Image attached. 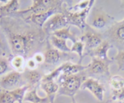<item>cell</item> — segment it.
<instances>
[{
    "label": "cell",
    "mask_w": 124,
    "mask_h": 103,
    "mask_svg": "<svg viewBox=\"0 0 124 103\" xmlns=\"http://www.w3.org/2000/svg\"><path fill=\"white\" fill-rule=\"evenodd\" d=\"M71 48V52H76L78 54L79 57V61L78 64H81V62L83 59L84 52V44L80 41L77 40L75 43H73V45Z\"/></svg>",
    "instance_id": "cb8c5ba5"
},
{
    "label": "cell",
    "mask_w": 124,
    "mask_h": 103,
    "mask_svg": "<svg viewBox=\"0 0 124 103\" xmlns=\"http://www.w3.org/2000/svg\"><path fill=\"white\" fill-rule=\"evenodd\" d=\"M41 87L47 95L50 103H54L55 97L57 94L59 86L55 80L41 81Z\"/></svg>",
    "instance_id": "9a60e30c"
},
{
    "label": "cell",
    "mask_w": 124,
    "mask_h": 103,
    "mask_svg": "<svg viewBox=\"0 0 124 103\" xmlns=\"http://www.w3.org/2000/svg\"><path fill=\"white\" fill-rule=\"evenodd\" d=\"M21 73L15 70L7 74L0 79V87L3 90H12L21 87Z\"/></svg>",
    "instance_id": "30bf717a"
},
{
    "label": "cell",
    "mask_w": 124,
    "mask_h": 103,
    "mask_svg": "<svg viewBox=\"0 0 124 103\" xmlns=\"http://www.w3.org/2000/svg\"><path fill=\"white\" fill-rule=\"evenodd\" d=\"M112 59L116 61L118 71H124V50H118L117 54Z\"/></svg>",
    "instance_id": "4316f807"
},
{
    "label": "cell",
    "mask_w": 124,
    "mask_h": 103,
    "mask_svg": "<svg viewBox=\"0 0 124 103\" xmlns=\"http://www.w3.org/2000/svg\"><path fill=\"white\" fill-rule=\"evenodd\" d=\"M58 6L52 8L48 11L39 14H31L27 18V21L31 22L36 26L43 28L46 22L53 15L59 13Z\"/></svg>",
    "instance_id": "4fadbf2b"
},
{
    "label": "cell",
    "mask_w": 124,
    "mask_h": 103,
    "mask_svg": "<svg viewBox=\"0 0 124 103\" xmlns=\"http://www.w3.org/2000/svg\"><path fill=\"white\" fill-rule=\"evenodd\" d=\"M51 35L66 41L67 40H70L73 43L77 41L76 35L70 31V26H67L57 30L52 33Z\"/></svg>",
    "instance_id": "e0dca14e"
},
{
    "label": "cell",
    "mask_w": 124,
    "mask_h": 103,
    "mask_svg": "<svg viewBox=\"0 0 124 103\" xmlns=\"http://www.w3.org/2000/svg\"><path fill=\"white\" fill-rule=\"evenodd\" d=\"M88 17L89 23L87 24L99 32L103 30L102 33L107 30L115 21L113 17L100 7H92Z\"/></svg>",
    "instance_id": "3957f363"
},
{
    "label": "cell",
    "mask_w": 124,
    "mask_h": 103,
    "mask_svg": "<svg viewBox=\"0 0 124 103\" xmlns=\"http://www.w3.org/2000/svg\"><path fill=\"white\" fill-rule=\"evenodd\" d=\"M111 93L107 103H124V89L113 90H111Z\"/></svg>",
    "instance_id": "603a6c76"
},
{
    "label": "cell",
    "mask_w": 124,
    "mask_h": 103,
    "mask_svg": "<svg viewBox=\"0 0 124 103\" xmlns=\"http://www.w3.org/2000/svg\"><path fill=\"white\" fill-rule=\"evenodd\" d=\"M8 68L7 62L4 59H0V76L4 74L7 70Z\"/></svg>",
    "instance_id": "83f0119b"
},
{
    "label": "cell",
    "mask_w": 124,
    "mask_h": 103,
    "mask_svg": "<svg viewBox=\"0 0 124 103\" xmlns=\"http://www.w3.org/2000/svg\"><path fill=\"white\" fill-rule=\"evenodd\" d=\"M94 1V0H91L89 5L83 10L78 11H72L69 10L67 11L65 14L68 19L69 24L77 26L83 32L88 25L86 19L93 7Z\"/></svg>",
    "instance_id": "8992f818"
},
{
    "label": "cell",
    "mask_w": 124,
    "mask_h": 103,
    "mask_svg": "<svg viewBox=\"0 0 124 103\" xmlns=\"http://www.w3.org/2000/svg\"><path fill=\"white\" fill-rule=\"evenodd\" d=\"M58 1L55 0H33L32 5L29 8L22 11H18L19 13H26L31 12L32 14H39L45 12L50 9L55 7L57 5H55Z\"/></svg>",
    "instance_id": "7c38bea8"
},
{
    "label": "cell",
    "mask_w": 124,
    "mask_h": 103,
    "mask_svg": "<svg viewBox=\"0 0 124 103\" xmlns=\"http://www.w3.org/2000/svg\"><path fill=\"white\" fill-rule=\"evenodd\" d=\"M37 63L35 61L34 59H31L28 61L27 62V65L28 67L31 69V70H33L35 69L36 67Z\"/></svg>",
    "instance_id": "f1b7e54d"
},
{
    "label": "cell",
    "mask_w": 124,
    "mask_h": 103,
    "mask_svg": "<svg viewBox=\"0 0 124 103\" xmlns=\"http://www.w3.org/2000/svg\"><path fill=\"white\" fill-rule=\"evenodd\" d=\"M48 100L46 97H40L37 92V87H35L30 91L27 92L23 99V102L30 103H44Z\"/></svg>",
    "instance_id": "2e32d148"
},
{
    "label": "cell",
    "mask_w": 124,
    "mask_h": 103,
    "mask_svg": "<svg viewBox=\"0 0 124 103\" xmlns=\"http://www.w3.org/2000/svg\"><path fill=\"white\" fill-rule=\"evenodd\" d=\"M19 8L18 0H11L0 7V15L5 16L17 11Z\"/></svg>",
    "instance_id": "ac0fdd59"
},
{
    "label": "cell",
    "mask_w": 124,
    "mask_h": 103,
    "mask_svg": "<svg viewBox=\"0 0 124 103\" xmlns=\"http://www.w3.org/2000/svg\"><path fill=\"white\" fill-rule=\"evenodd\" d=\"M88 64L86 65H83L81 64H75L70 62H67L59 66V67L60 69L61 75L70 76L78 74L84 71L88 68Z\"/></svg>",
    "instance_id": "5bb4252c"
},
{
    "label": "cell",
    "mask_w": 124,
    "mask_h": 103,
    "mask_svg": "<svg viewBox=\"0 0 124 103\" xmlns=\"http://www.w3.org/2000/svg\"><path fill=\"white\" fill-rule=\"evenodd\" d=\"M34 60L37 63H41L43 61H44V56H43L41 54H36L35 55L34 57Z\"/></svg>",
    "instance_id": "f546056e"
},
{
    "label": "cell",
    "mask_w": 124,
    "mask_h": 103,
    "mask_svg": "<svg viewBox=\"0 0 124 103\" xmlns=\"http://www.w3.org/2000/svg\"><path fill=\"white\" fill-rule=\"evenodd\" d=\"M108 84L111 90H118L124 89V77L114 75L108 78Z\"/></svg>",
    "instance_id": "44dd1931"
},
{
    "label": "cell",
    "mask_w": 124,
    "mask_h": 103,
    "mask_svg": "<svg viewBox=\"0 0 124 103\" xmlns=\"http://www.w3.org/2000/svg\"><path fill=\"white\" fill-rule=\"evenodd\" d=\"M11 64L16 71L21 73L24 67V57L21 55H15L11 60Z\"/></svg>",
    "instance_id": "d4e9b609"
},
{
    "label": "cell",
    "mask_w": 124,
    "mask_h": 103,
    "mask_svg": "<svg viewBox=\"0 0 124 103\" xmlns=\"http://www.w3.org/2000/svg\"><path fill=\"white\" fill-rule=\"evenodd\" d=\"M16 101L11 90H2L0 91V103H16Z\"/></svg>",
    "instance_id": "484cf974"
},
{
    "label": "cell",
    "mask_w": 124,
    "mask_h": 103,
    "mask_svg": "<svg viewBox=\"0 0 124 103\" xmlns=\"http://www.w3.org/2000/svg\"><path fill=\"white\" fill-rule=\"evenodd\" d=\"M1 41H0V48L1 47Z\"/></svg>",
    "instance_id": "1f68e13d"
},
{
    "label": "cell",
    "mask_w": 124,
    "mask_h": 103,
    "mask_svg": "<svg viewBox=\"0 0 124 103\" xmlns=\"http://www.w3.org/2000/svg\"><path fill=\"white\" fill-rule=\"evenodd\" d=\"M26 77L30 86L41 82L43 78L41 74L35 69L30 70L28 71L26 74Z\"/></svg>",
    "instance_id": "7402d4cb"
},
{
    "label": "cell",
    "mask_w": 124,
    "mask_h": 103,
    "mask_svg": "<svg viewBox=\"0 0 124 103\" xmlns=\"http://www.w3.org/2000/svg\"><path fill=\"white\" fill-rule=\"evenodd\" d=\"M50 40L52 44L58 51L63 52H71V48L68 46L66 40L60 39L52 35L51 36Z\"/></svg>",
    "instance_id": "ffe728a7"
},
{
    "label": "cell",
    "mask_w": 124,
    "mask_h": 103,
    "mask_svg": "<svg viewBox=\"0 0 124 103\" xmlns=\"http://www.w3.org/2000/svg\"><path fill=\"white\" fill-rule=\"evenodd\" d=\"M113 47V46L108 41L104 39L97 48L88 53L87 55L91 57H93L101 60L111 63L113 60L112 59H110L108 57V52Z\"/></svg>",
    "instance_id": "8fae6325"
},
{
    "label": "cell",
    "mask_w": 124,
    "mask_h": 103,
    "mask_svg": "<svg viewBox=\"0 0 124 103\" xmlns=\"http://www.w3.org/2000/svg\"><path fill=\"white\" fill-rule=\"evenodd\" d=\"M124 9V1L122 3ZM103 39L108 41L117 50H124V18L120 21H115L105 32L101 33Z\"/></svg>",
    "instance_id": "277c9868"
},
{
    "label": "cell",
    "mask_w": 124,
    "mask_h": 103,
    "mask_svg": "<svg viewBox=\"0 0 124 103\" xmlns=\"http://www.w3.org/2000/svg\"><path fill=\"white\" fill-rule=\"evenodd\" d=\"M71 99H72V103H77L76 101L75 100V99L74 98V97H72Z\"/></svg>",
    "instance_id": "4dcf8cb0"
},
{
    "label": "cell",
    "mask_w": 124,
    "mask_h": 103,
    "mask_svg": "<svg viewBox=\"0 0 124 103\" xmlns=\"http://www.w3.org/2000/svg\"></svg>",
    "instance_id": "d6a6232c"
},
{
    "label": "cell",
    "mask_w": 124,
    "mask_h": 103,
    "mask_svg": "<svg viewBox=\"0 0 124 103\" xmlns=\"http://www.w3.org/2000/svg\"><path fill=\"white\" fill-rule=\"evenodd\" d=\"M10 44L15 55H27L35 41L34 34L28 32H14L6 28Z\"/></svg>",
    "instance_id": "6da1fadb"
},
{
    "label": "cell",
    "mask_w": 124,
    "mask_h": 103,
    "mask_svg": "<svg viewBox=\"0 0 124 103\" xmlns=\"http://www.w3.org/2000/svg\"><path fill=\"white\" fill-rule=\"evenodd\" d=\"M91 61L88 64V68L85 73L92 75H97L102 77H110L109 65L110 63L92 57Z\"/></svg>",
    "instance_id": "ba28073f"
},
{
    "label": "cell",
    "mask_w": 124,
    "mask_h": 103,
    "mask_svg": "<svg viewBox=\"0 0 124 103\" xmlns=\"http://www.w3.org/2000/svg\"><path fill=\"white\" fill-rule=\"evenodd\" d=\"M80 40L84 44V56L97 48L103 41L101 33L97 31L88 25L83 30Z\"/></svg>",
    "instance_id": "5b68a950"
},
{
    "label": "cell",
    "mask_w": 124,
    "mask_h": 103,
    "mask_svg": "<svg viewBox=\"0 0 124 103\" xmlns=\"http://www.w3.org/2000/svg\"><path fill=\"white\" fill-rule=\"evenodd\" d=\"M69 24L65 13H59L52 16L45 24L43 28L48 34L67 27Z\"/></svg>",
    "instance_id": "52a82bcc"
},
{
    "label": "cell",
    "mask_w": 124,
    "mask_h": 103,
    "mask_svg": "<svg viewBox=\"0 0 124 103\" xmlns=\"http://www.w3.org/2000/svg\"><path fill=\"white\" fill-rule=\"evenodd\" d=\"M80 89L88 90L100 102H102L104 100L105 88L104 85L97 79L93 77L86 78L81 84Z\"/></svg>",
    "instance_id": "9c48e42d"
},
{
    "label": "cell",
    "mask_w": 124,
    "mask_h": 103,
    "mask_svg": "<svg viewBox=\"0 0 124 103\" xmlns=\"http://www.w3.org/2000/svg\"><path fill=\"white\" fill-rule=\"evenodd\" d=\"M86 78L84 71L70 76L61 75L57 82L59 86L57 95H64L71 98L74 97L80 89L81 84Z\"/></svg>",
    "instance_id": "7a4b0ae2"
},
{
    "label": "cell",
    "mask_w": 124,
    "mask_h": 103,
    "mask_svg": "<svg viewBox=\"0 0 124 103\" xmlns=\"http://www.w3.org/2000/svg\"><path fill=\"white\" fill-rule=\"evenodd\" d=\"M60 59L59 51L56 49H50L45 53L44 55V62L48 64H56Z\"/></svg>",
    "instance_id": "d6986e66"
}]
</instances>
